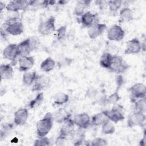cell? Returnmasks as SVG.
I'll return each instance as SVG.
<instances>
[{"instance_id": "6da1fadb", "label": "cell", "mask_w": 146, "mask_h": 146, "mask_svg": "<svg viewBox=\"0 0 146 146\" xmlns=\"http://www.w3.org/2000/svg\"><path fill=\"white\" fill-rule=\"evenodd\" d=\"M53 115L51 112H47L42 119L39 120L36 125V133L38 137L46 136L51 131L53 125Z\"/></svg>"}, {"instance_id": "7a4b0ae2", "label": "cell", "mask_w": 146, "mask_h": 146, "mask_svg": "<svg viewBox=\"0 0 146 146\" xmlns=\"http://www.w3.org/2000/svg\"><path fill=\"white\" fill-rule=\"evenodd\" d=\"M7 33L11 35H18L23 32L24 26L22 20L18 17H11L7 19L2 25Z\"/></svg>"}, {"instance_id": "3957f363", "label": "cell", "mask_w": 146, "mask_h": 146, "mask_svg": "<svg viewBox=\"0 0 146 146\" xmlns=\"http://www.w3.org/2000/svg\"><path fill=\"white\" fill-rule=\"evenodd\" d=\"M130 66L119 55H113L109 70L111 72L117 74H121L125 72Z\"/></svg>"}, {"instance_id": "277c9868", "label": "cell", "mask_w": 146, "mask_h": 146, "mask_svg": "<svg viewBox=\"0 0 146 146\" xmlns=\"http://www.w3.org/2000/svg\"><path fill=\"white\" fill-rule=\"evenodd\" d=\"M124 107L119 104H115L110 110H105L104 112L106 114L110 121L117 123L124 119Z\"/></svg>"}, {"instance_id": "5b68a950", "label": "cell", "mask_w": 146, "mask_h": 146, "mask_svg": "<svg viewBox=\"0 0 146 146\" xmlns=\"http://www.w3.org/2000/svg\"><path fill=\"white\" fill-rule=\"evenodd\" d=\"M55 18L50 16L47 19L40 22L38 27V31L39 34L46 36L51 34L55 30Z\"/></svg>"}, {"instance_id": "8992f818", "label": "cell", "mask_w": 146, "mask_h": 146, "mask_svg": "<svg viewBox=\"0 0 146 146\" xmlns=\"http://www.w3.org/2000/svg\"><path fill=\"white\" fill-rule=\"evenodd\" d=\"M127 90L130 94L131 100L132 102L134 103L137 99L145 98L146 87L143 83H135L128 88Z\"/></svg>"}, {"instance_id": "52a82bcc", "label": "cell", "mask_w": 146, "mask_h": 146, "mask_svg": "<svg viewBox=\"0 0 146 146\" xmlns=\"http://www.w3.org/2000/svg\"><path fill=\"white\" fill-rule=\"evenodd\" d=\"M3 57L10 60L12 66H15L18 58H19L18 44L15 43H11L8 44L3 50L2 53Z\"/></svg>"}, {"instance_id": "ba28073f", "label": "cell", "mask_w": 146, "mask_h": 146, "mask_svg": "<svg viewBox=\"0 0 146 146\" xmlns=\"http://www.w3.org/2000/svg\"><path fill=\"white\" fill-rule=\"evenodd\" d=\"M33 1L14 0L9 2L6 6L7 11L12 12H18L20 10L26 9L29 6H31Z\"/></svg>"}, {"instance_id": "9c48e42d", "label": "cell", "mask_w": 146, "mask_h": 146, "mask_svg": "<svg viewBox=\"0 0 146 146\" xmlns=\"http://www.w3.org/2000/svg\"><path fill=\"white\" fill-rule=\"evenodd\" d=\"M145 120V113L134 111L131 113L127 120V126L129 128H132L135 126H142L144 124Z\"/></svg>"}, {"instance_id": "30bf717a", "label": "cell", "mask_w": 146, "mask_h": 146, "mask_svg": "<svg viewBox=\"0 0 146 146\" xmlns=\"http://www.w3.org/2000/svg\"><path fill=\"white\" fill-rule=\"evenodd\" d=\"M80 22L83 27L88 28L94 24L99 23V17L97 13L88 11L80 17Z\"/></svg>"}, {"instance_id": "8fae6325", "label": "cell", "mask_w": 146, "mask_h": 146, "mask_svg": "<svg viewBox=\"0 0 146 146\" xmlns=\"http://www.w3.org/2000/svg\"><path fill=\"white\" fill-rule=\"evenodd\" d=\"M124 36V30L117 25H113L107 31V38L111 41L119 42L123 39Z\"/></svg>"}, {"instance_id": "7c38bea8", "label": "cell", "mask_w": 146, "mask_h": 146, "mask_svg": "<svg viewBox=\"0 0 146 146\" xmlns=\"http://www.w3.org/2000/svg\"><path fill=\"white\" fill-rule=\"evenodd\" d=\"M141 51V44L140 40L137 38H134L129 40L126 43L124 54L131 55L137 54Z\"/></svg>"}, {"instance_id": "4fadbf2b", "label": "cell", "mask_w": 146, "mask_h": 146, "mask_svg": "<svg viewBox=\"0 0 146 146\" xmlns=\"http://www.w3.org/2000/svg\"><path fill=\"white\" fill-rule=\"evenodd\" d=\"M73 121L75 125L78 128L82 129L87 128L91 125V118L86 113H81L76 115L73 118Z\"/></svg>"}, {"instance_id": "5bb4252c", "label": "cell", "mask_w": 146, "mask_h": 146, "mask_svg": "<svg viewBox=\"0 0 146 146\" xmlns=\"http://www.w3.org/2000/svg\"><path fill=\"white\" fill-rule=\"evenodd\" d=\"M75 124L73 119L71 118L66 120L65 122L62 123V125L59 130V135L68 139L71 137L73 133L75 131Z\"/></svg>"}, {"instance_id": "9a60e30c", "label": "cell", "mask_w": 146, "mask_h": 146, "mask_svg": "<svg viewBox=\"0 0 146 146\" xmlns=\"http://www.w3.org/2000/svg\"><path fill=\"white\" fill-rule=\"evenodd\" d=\"M28 117V110L26 108H21L14 113V123L17 125H23L26 124Z\"/></svg>"}, {"instance_id": "2e32d148", "label": "cell", "mask_w": 146, "mask_h": 146, "mask_svg": "<svg viewBox=\"0 0 146 146\" xmlns=\"http://www.w3.org/2000/svg\"><path fill=\"white\" fill-rule=\"evenodd\" d=\"M107 28L106 25L104 23H98L93 25L88 28L87 34L90 38L92 39H96L99 36L102 35Z\"/></svg>"}, {"instance_id": "e0dca14e", "label": "cell", "mask_w": 146, "mask_h": 146, "mask_svg": "<svg viewBox=\"0 0 146 146\" xmlns=\"http://www.w3.org/2000/svg\"><path fill=\"white\" fill-rule=\"evenodd\" d=\"M19 70L21 72H26L31 69L34 64V59L32 56H25L18 59Z\"/></svg>"}, {"instance_id": "ac0fdd59", "label": "cell", "mask_w": 146, "mask_h": 146, "mask_svg": "<svg viewBox=\"0 0 146 146\" xmlns=\"http://www.w3.org/2000/svg\"><path fill=\"white\" fill-rule=\"evenodd\" d=\"M50 80L48 77L43 75H38L33 84V91H41L49 86Z\"/></svg>"}, {"instance_id": "d6986e66", "label": "cell", "mask_w": 146, "mask_h": 146, "mask_svg": "<svg viewBox=\"0 0 146 146\" xmlns=\"http://www.w3.org/2000/svg\"><path fill=\"white\" fill-rule=\"evenodd\" d=\"M53 115L54 120L58 123L62 124L66 120L71 118V114L63 108L56 111Z\"/></svg>"}, {"instance_id": "ffe728a7", "label": "cell", "mask_w": 146, "mask_h": 146, "mask_svg": "<svg viewBox=\"0 0 146 146\" xmlns=\"http://www.w3.org/2000/svg\"><path fill=\"white\" fill-rule=\"evenodd\" d=\"M17 44L19 58L25 56H29V55L32 51L30 44L29 38H26V39L23 40Z\"/></svg>"}, {"instance_id": "44dd1931", "label": "cell", "mask_w": 146, "mask_h": 146, "mask_svg": "<svg viewBox=\"0 0 146 146\" xmlns=\"http://www.w3.org/2000/svg\"><path fill=\"white\" fill-rule=\"evenodd\" d=\"M85 138L86 135L82 129L78 128V129L75 130L70 139L74 145L78 146L82 145L84 142Z\"/></svg>"}, {"instance_id": "7402d4cb", "label": "cell", "mask_w": 146, "mask_h": 146, "mask_svg": "<svg viewBox=\"0 0 146 146\" xmlns=\"http://www.w3.org/2000/svg\"><path fill=\"white\" fill-rule=\"evenodd\" d=\"M91 1L87 0L78 1L74 8V14L76 16H82L86 13V9L88 8Z\"/></svg>"}, {"instance_id": "603a6c76", "label": "cell", "mask_w": 146, "mask_h": 146, "mask_svg": "<svg viewBox=\"0 0 146 146\" xmlns=\"http://www.w3.org/2000/svg\"><path fill=\"white\" fill-rule=\"evenodd\" d=\"M13 68L10 64H2L0 66V75L1 80L10 79L13 76Z\"/></svg>"}, {"instance_id": "cb8c5ba5", "label": "cell", "mask_w": 146, "mask_h": 146, "mask_svg": "<svg viewBox=\"0 0 146 146\" xmlns=\"http://www.w3.org/2000/svg\"><path fill=\"white\" fill-rule=\"evenodd\" d=\"M110 120L104 111L94 115L91 119V125L99 127Z\"/></svg>"}, {"instance_id": "d4e9b609", "label": "cell", "mask_w": 146, "mask_h": 146, "mask_svg": "<svg viewBox=\"0 0 146 146\" xmlns=\"http://www.w3.org/2000/svg\"><path fill=\"white\" fill-rule=\"evenodd\" d=\"M119 21L120 22H129L133 19V13L132 10L128 7L122 8L119 13Z\"/></svg>"}, {"instance_id": "484cf974", "label": "cell", "mask_w": 146, "mask_h": 146, "mask_svg": "<svg viewBox=\"0 0 146 146\" xmlns=\"http://www.w3.org/2000/svg\"><path fill=\"white\" fill-rule=\"evenodd\" d=\"M38 75L35 71H26L22 76V83L26 86L33 85L36 80Z\"/></svg>"}, {"instance_id": "4316f807", "label": "cell", "mask_w": 146, "mask_h": 146, "mask_svg": "<svg viewBox=\"0 0 146 146\" xmlns=\"http://www.w3.org/2000/svg\"><path fill=\"white\" fill-rule=\"evenodd\" d=\"M55 66V62L51 57H47L42 62L40 65V70L45 72L52 71Z\"/></svg>"}, {"instance_id": "83f0119b", "label": "cell", "mask_w": 146, "mask_h": 146, "mask_svg": "<svg viewBox=\"0 0 146 146\" xmlns=\"http://www.w3.org/2000/svg\"><path fill=\"white\" fill-rule=\"evenodd\" d=\"M69 100V96L63 92H58L54 97V104L56 106H62L66 104Z\"/></svg>"}, {"instance_id": "f1b7e54d", "label": "cell", "mask_w": 146, "mask_h": 146, "mask_svg": "<svg viewBox=\"0 0 146 146\" xmlns=\"http://www.w3.org/2000/svg\"><path fill=\"white\" fill-rule=\"evenodd\" d=\"M122 3L123 1L120 0H110L107 1V6H108L110 13L113 14V15H115L120 9Z\"/></svg>"}, {"instance_id": "f546056e", "label": "cell", "mask_w": 146, "mask_h": 146, "mask_svg": "<svg viewBox=\"0 0 146 146\" xmlns=\"http://www.w3.org/2000/svg\"><path fill=\"white\" fill-rule=\"evenodd\" d=\"M112 56L113 55L109 52H104L100 58L99 64L100 66L103 68L108 69L111 63Z\"/></svg>"}, {"instance_id": "4dcf8cb0", "label": "cell", "mask_w": 146, "mask_h": 146, "mask_svg": "<svg viewBox=\"0 0 146 146\" xmlns=\"http://www.w3.org/2000/svg\"><path fill=\"white\" fill-rule=\"evenodd\" d=\"M44 95L43 92H39L34 99L31 100L29 104V106L31 109H34L39 107L43 102Z\"/></svg>"}, {"instance_id": "1f68e13d", "label": "cell", "mask_w": 146, "mask_h": 146, "mask_svg": "<svg viewBox=\"0 0 146 146\" xmlns=\"http://www.w3.org/2000/svg\"><path fill=\"white\" fill-rule=\"evenodd\" d=\"M13 128H14L13 124H11L10 123H7L4 124L2 126L1 129V132H0L1 140H2L3 139L7 137L11 133Z\"/></svg>"}, {"instance_id": "d6a6232c", "label": "cell", "mask_w": 146, "mask_h": 146, "mask_svg": "<svg viewBox=\"0 0 146 146\" xmlns=\"http://www.w3.org/2000/svg\"><path fill=\"white\" fill-rule=\"evenodd\" d=\"M101 127L102 132L104 135H111L115 132V127L110 120L104 123Z\"/></svg>"}, {"instance_id": "836d02e7", "label": "cell", "mask_w": 146, "mask_h": 146, "mask_svg": "<svg viewBox=\"0 0 146 146\" xmlns=\"http://www.w3.org/2000/svg\"><path fill=\"white\" fill-rule=\"evenodd\" d=\"M134 110L135 111H139L145 113V107H146V100L145 98L137 99L135 102Z\"/></svg>"}, {"instance_id": "e575fe53", "label": "cell", "mask_w": 146, "mask_h": 146, "mask_svg": "<svg viewBox=\"0 0 146 146\" xmlns=\"http://www.w3.org/2000/svg\"><path fill=\"white\" fill-rule=\"evenodd\" d=\"M34 146H49L50 145V139L46 136L38 137L33 144Z\"/></svg>"}, {"instance_id": "d590c367", "label": "cell", "mask_w": 146, "mask_h": 146, "mask_svg": "<svg viewBox=\"0 0 146 146\" xmlns=\"http://www.w3.org/2000/svg\"><path fill=\"white\" fill-rule=\"evenodd\" d=\"M66 26H62L56 30V38L58 40H62L66 36Z\"/></svg>"}, {"instance_id": "8d00e7d4", "label": "cell", "mask_w": 146, "mask_h": 146, "mask_svg": "<svg viewBox=\"0 0 146 146\" xmlns=\"http://www.w3.org/2000/svg\"><path fill=\"white\" fill-rule=\"evenodd\" d=\"M120 99V96L118 93V91H115L113 93L111 94L108 97H107V103L108 104H115Z\"/></svg>"}, {"instance_id": "74e56055", "label": "cell", "mask_w": 146, "mask_h": 146, "mask_svg": "<svg viewBox=\"0 0 146 146\" xmlns=\"http://www.w3.org/2000/svg\"><path fill=\"white\" fill-rule=\"evenodd\" d=\"M30 44L31 48V51L36 50L40 45L39 39L36 36H32L29 37Z\"/></svg>"}, {"instance_id": "f35d334b", "label": "cell", "mask_w": 146, "mask_h": 146, "mask_svg": "<svg viewBox=\"0 0 146 146\" xmlns=\"http://www.w3.org/2000/svg\"><path fill=\"white\" fill-rule=\"evenodd\" d=\"M107 145V140L100 137H96L93 139L90 144V145L91 146H105Z\"/></svg>"}, {"instance_id": "ab89813d", "label": "cell", "mask_w": 146, "mask_h": 146, "mask_svg": "<svg viewBox=\"0 0 146 146\" xmlns=\"http://www.w3.org/2000/svg\"><path fill=\"white\" fill-rule=\"evenodd\" d=\"M115 81H116V83L117 85L116 91H118L119 90V88L124 84V78L122 76V75H121L120 74H117V75H116V76Z\"/></svg>"}, {"instance_id": "60d3db41", "label": "cell", "mask_w": 146, "mask_h": 146, "mask_svg": "<svg viewBox=\"0 0 146 146\" xmlns=\"http://www.w3.org/2000/svg\"><path fill=\"white\" fill-rule=\"evenodd\" d=\"M67 139L65 137H63L60 135H58L55 140V145H63L65 144L66 140Z\"/></svg>"}, {"instance_id": "b9f144b4", "label": "cell", "mask_w": 146, "mask_h": 146, "mask_svg": "<svg viewBox=\"0 0 146 146\" xmlns=\"http://www.w3.org/2000/svg\"><path fill=\"white\" fill-rule=\"evenodd\" d=\"M96 93H97L96 90L95 89H94V88H90L86 91L87 96L90 98H92L95 96V95H96Z\"/></svg>"}, {"instance_id": "7bdbcfd3", "label": "cell", "mask_w": 146, "mask_h": 146, "mask_svg": "<svg viewBox=\"0 0 146 146\" xmlns=\"http://www.w3.org/2000/svg\"><path fill=\"white\" fill-rule=\"evenodd\" d=\"M146 144V134H145V130L144 131V135L143 138L139 141V145L140 146H145Z\"/></svg>"}, {"instance_id": "ee69618b", "label": "cell", "mask_w": 146, "mask_h": 146, "mask_svg": "<svg viewBox=\"0 0 146 146\" xmlns=\"http://www.w3.org/2000/svg\"><path fill=\"white\" fill-rule=\"evenodd\" d=\"M6 5L5 3H3L2 2H0V9H1V11H2L5 8H6Z\"/></svg>"}, {"instance_id": "f6af8a7d", "label": "cell", "mask_w": 146, "mask_h": 146, "mask_svg": "<svg viewBox=\"0 0 146 146\" xmlns=\"http://www.w3.org/2000/svg\"><path fill=\"white\" fill-rule=\"evenodd\" d=\"M67 2V1H59V3L60 5H64L65 3H66Z\"/></svg>"}]
</instances>
